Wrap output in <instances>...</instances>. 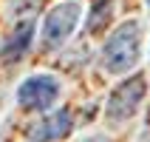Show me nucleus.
<instances>
[{"label": "nucleus", "instance_id": "nucleus-1", "mask_svg": "<svg viewBox=\"0 0 150 142\" xmlns=\"http://www.w3.org/2000/svg\"><path fill=\"white\" fill-rule=\"evenodd\" d=\"M142 54V26L136 20L119 23V29H113L105 49H102V63L110 74H127L133 71Z\"/></svg>", "mask_w": 150, "mask_h": 142}, {"label": "nucleus", "instance_id": "nucleus-8", "mask_svg": "<svg viewBox=\"0 0 150 142\" xmlns=\"http://www.w3.org/2000/svg\"><path fill=\"white\" fill-rule=\"evenodd\" d=\"M37 9H40V0H11V11H14L20 20L31 17Z\"/></svg>", "mask_w": 150, "mask_h": 142}, {"label": "nucleus", "instance_id": "nucleus-2", "mask_svg": "<svg viewBox=\"0 0 150 142\" xmlns=\"http://www.w3.org/2000/svg\"><path fill=\"white\" fill-rule=\"evenodd\" d=\"M79 17H82L79 0H65V3L54 6L48 14H45V20H42V37H40V40H42V49H45V51L59 49V46L74 34Z\"/></svg>", "mask_w": 150, "mask_h": 142}, {"label": "nucleus", "instance_id": "nucleus-9", "mask_svg": "<svg viewBox=\"0 0 150 142\" xmlns=\"http://www.w3.org/2000/svg\"><path fill=\"white\" fill-rule=\"evenodd\" d=\"M82 142H108V139H102V136H99V139H82Z\"/></svg>", "mask_w": 150, "mask_h": 142}, {"label": "nucleus", "instance_id": "nucleus-7", "mask_svg": "<svg viewBox=\"0 0 150 142\" xmlns=\"http://www.w3.org/2000/svg\"><path fill=\"white\" fill-rule=\"evenodd\" d=\"M113 14V0H99V3H93V11H91V20H88V31H102L105 23L110 20Z\"/></svg>", "mask_w": 150, "mask_h": 142}, {"label": "nucleus", "instance_id": "nucleus-5", "mask_svg": "<svg viewBox=\"0 0 150 142\" xmlns=\"http://www.w3.org/2000/svg\"><path fill=\"white\" fill-rule=\"evenodd\" d=\"M71 131H74V114L68 108H59L54 114H48V117H42L40 122H34L25 131V136L31 142H59V139H65Z\"/></svg>", "mask_w": 150, "mask_h": 142}, {"label": "nucleus", "instance_id": "nucleus-3", "mask_svg": "<svg viewBox=\"0 0 150 142\" xmlns=\"http://www.w3.org/2000/svg\"><path fill=\"white\" fill-rule=\"evenodd\" d=\"M144 94H147V80H144V74L127 77L125 83H119L116 88H113V94L108 97L105 117H108L110 122H127L130 117H136Z\"/></svg>", "mask_w": 150, "mask_h": 142}, {"label": "nucleus", "instance_id": "nucleus-6", "mask_svg": "<svg viewBox=\"0 0 150 142\" xmlns=\"http://www.w3.org/2000/svg\"><path fill=\"white\" fill-rule=\"evenodd\" d=\"M31 37H34V17H25V20H17L14 31L8 34L6 46H3V60L14 63V60H23L31 49Z\"/></svg>", "mask_w": 150, "mask_h": 142}, {"label": "nucleus", "instance_id": "nucleus-10", "mask_svg": "<svg viewBox=\"0 0 150 142\" xmlns=\"http://www.w3.org/2000/svg\"><path fill=\"white\" fill-rule=\"evenodd\" d=\"M147 3H150V0H147Z\"/></svg>", "mask_w": 150, "mask_h": 142}, {"label": "nucleus", "instance_id": "nucleus-4", "mask_svg": "<svg viewBox=\"0 0 150 142\" xmlns=\"http://www.w3.org/2000/svg\"><path fill=\"white\" fill-rule=\"evenodd\" d=\"M59 80L51 74H34L25 77L17 88V102L28 111H48L59 100Z\"/></svg>", "mask_w": 150, "mask_h": 142}]
</instances>
